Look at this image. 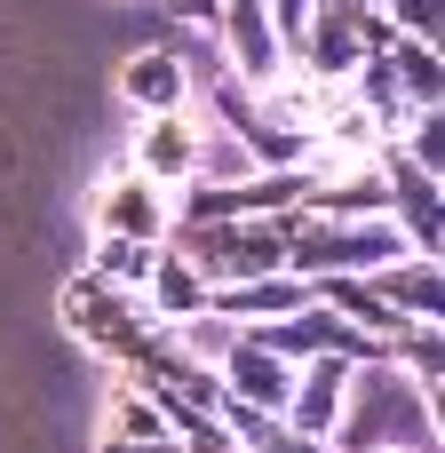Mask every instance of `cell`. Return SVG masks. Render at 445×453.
Wrapping results in <instances>:
<instances>
[{
    "label": "cell",
    "mask_w": 445,
    "mask_h": 453,
    "mask_svg": "<svg viewBox=\"0 0 445 453\" xmlns=\"http://www.w3.org/2000/svg\"><path fill=\"white\" fill-rule=\"evenodd\" d=\"M127 96L167 104V96H175V64H151V56H143V64H127Z\"/></svg>",
    "instance_id": "cell-1"
}]
</instances>
